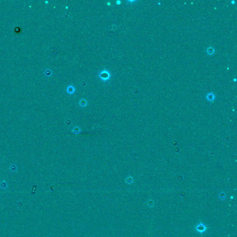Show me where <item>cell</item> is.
I'll return each instance as SVG.
<instances>
[{
	"label": "cell",
	"instance_id": "cell-1",
	"mask_svg": "<svg viewBox=\"0 0 237 237\" xmlns=\"http://www.w3.org/2000/svg\"><path fill=\"white\" fill-rule=\"evenodd\" d=\"M206 229L207 228H206V226L203 223H200L196 227V231H198V233H204L205 231H206Z\"/></svg>",
	"mask_w": 237,
	"mask_h": 237
}]
</instances>
